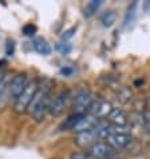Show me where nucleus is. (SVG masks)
<instances>
[{"instance_id": "f257e3e1", "label": "nucleus", "mask_w": 150, "mask_h": 159, "mask_svg": "<svg viewBox=\"0 0 150 159\" xmlns=\"http://www.w3.org/2000/svg\"><path fill=\"white\" fill-rule=\"evenodd\" d=\"M38 87H39V80L38 79H32V80H28L27 86L21 94L17 96L15 99V111L17 114H21V112H26L28 110V106L32 100L35 92L38 91Z\"/></svg>"}, {"instance_id": "f03ea898", "label": "nucleus", "mask_w": 150, "mask_h": 159, "mask_svg": "<svg viewBox=\"0 0 150 159\" xmlns=\"http://www.w3.org/2000/svg\"><path fill=\"white\" fill-rule=\"evenodd\" d=\"M94 99L95 98L92 96L90 91H86V90L81 91L74 99V104H73L74 114H77V115H85V114H87Z\"/></svg>"}, {"instance_id": "7ed1b4c3", "label": "nucleus", "mask_w": 150, "mask_h": 159, "mask_svg": "<svg viewBox=\"0 0 150 159\" xmlns=\"http://www.w3.org/2000/svg\"><path fill=\"white\" fill-rule=\"evenodd\" d=\"M89 154H91L96 159H118V157H120V151L114 150L106 142L94 143L89 148Z\"/></svg>"}, {"instance_id": "20e7f679", "label": "nucleus", "mask_w": 150, "mask_h": 159, "mask_svg": "<svg viewBox=\"0 0 150 159\" xmlns=\"http://www.w3.org/2000/svg\"><path fill=\"white\" fill-rule=\"evenodd\" d=\"M71 99V92L70 91H63L59 95H56L55 98H52L50 102V110L48 112L54 116H59L62 112L67 108V106Z\"/></svg>"}, {"instance_id": "39448f33", "label": "nucleus", "mask_w": 150, "mask_h": 159, "mask_svg": "<svg viewBox=\"0 0 150 159\" xmlns=\"http://www.w3.org/2000/svg\"><path fill=\"white\" fill-rule=\"evenodd\" d=\"M111 110H113V106L109 100L94 99V102H92V104H91V107H90L87 114L95 116L96 119H106L109 116V114L111 112Z\"/></svg>"}, {"instance_id": "423d86ee", "label": "nucleus", "mask_w": 150, "mask_h": 159, "mask_svg": "<svg viewBox=\"0 0 150 159\" xmlns=\"http://www.w3.org/2000/svg\"><path fill=\"white\" fill-rule=\"evenodd\" d=\"M27 83H28V78L24 72L15 75V76L11 79L10 86H8V95L12 96L14 99H16L17 96L21 94V91L26 88Z\"/></svg>"}, {"instance_id": "0eeeda50", "label": "nucleus", "mask_w": 150, "mask_h": 159, "mask_svg": "<svg viewBox=\"0 0 150 159\" xmlns=\"http://www.w3.org/2000/svg\"><path fill=\"white\" fill-rule=\"evenodd\" d=\"M109 146H111L114 150L121 151L126 148L131 143V136L130 135H118V134H110L105 140Z\"/></svg>"}, {"instance_id": "6e6552de", "label": "nucleus", "mask_w": 150, "mask_h": 159, "mask_svg": "<svg viewBox=\"0 0 150 159\" xmlns=\"http://www.w3.org/2000/svg\"><path fill=\"white\" fill-rule=\"evenodd\" d=\"M98 120L99 119H96L95 116L90 115V114H85V115H82L79 118V120L77 122V125H75L73 131H75L77 134H79V132H85V131H91L95 127Z\"/></svg>"}, {"instance_id": "1a4fd4ad", "label": "nucleus", "mask_w": 150, "mask_h": 159, "mask_svg": "<svg viewBox=\"0 0 150 159\" xmlns=\"http://www.w3.org/2000/svg\"><path fill=\"white\" fill-rule=\"evenodd\" d=\"M111 126H123V125H127L129 122V118H127V114L123 111L122 108H118V107H113L111 112L109 114V116L106 118Z\"/></svg>"}, {"instance_id": "9d476101", "label": "nucleus", "mask_w": 150, "mask_h": 159, "mask_svg": "<svg viewBox=\"0 0 150 159\" xmlns=\"http://www.w3.org/2000/svg\"><path fill=\"white\" fill-rule=\"evenodd\" d=\"M96 135L92 131H85V132H79L75 136V143L82 148H90L92 144L96 143Z\"/></svg>"}, {"instance_id": "9b49d317", "label": "nucleus", "mask_w": 150, "mask_h": 159, "mask_svg": "<svg viewBox=\"0 0 150 159\" xmlns=\"http://www.w3.org/2000/svg\"><path fill=\"white\" fill-rule=\"evenodd\" d=\"M32 47H34V50L36 51L39 55H43V56H47V55H50L51 52H52V48L50 46V43H48L45 38H36V39H34Z\"/></svg>"}, {"instance_id": "f8f14e48", "label": "nucleus", "mask_w": 150, "mask_h": 159, "mask_svg": "<svg viewBox=\"0 0 150 159\" xmlns=\"http://www.w3.org/2000/svg\"><path fill=\"white\" fill-rule=\"evenodd\" d=\"M50 102H51V98H48L46 99L43 103H40L36 107V110L31 114V116L34 118V120L35 122H42V120H45V118L46 115L48 114V110H50Z\"/></svg>"}, {"instance_id": "ddd939ff", "label": "nucleus", "mask_w": 150, "mask_h": 159, "mask_svg": "<svg viewBox=\"0 0 150 159\" xmlns=\"http://www.w3.org/2000/svg\"><path fill=\"white\" fill-rule=\"evenodd\" d=\"M135 16H137V3L133 2L126 10V15H125V19H123V27L127 28L129 25L133 24Z\"/></svg>"}, {"instance_id": "4468645a", "label": "nucleus", "mask_w": 150, "mask_h": 159, "mask_svg": "<svg viewBox=\"0 0 150 159\" xmlns=\"http://www.w3.org/2000/svg\"><path fill=\"white\" fill-rule=\"evenodd\" d=\"M102 4H103V0H91V2H89L86 4V7H85V16L86 17H91V16H94L96 12H98V10L101 7H102Z\"/></svg>"}, {"instance_id": "2eb2a0df", "label": "nucleus", "mask_w": 150, "mask_h": 159, "mask_svg": "<svg viewBox=\"0 0 150 159\" xmlns=\"http://www.w3.org/2000/svg\"><path fill=\"white\" fill-rule=\"evenodd\" d=\"M82 115H77V114H74V115L71 116H68L66 120L62 123L60 127H59V130L62 131H68V130H74V127L75 125H77V122L79 120V118H81Z\"/></svg>"}, {"instance_id": "dca6fc26", "label": "nucleus", "mask_w": 150, "mask_h": 159, "mask_svg": "<svg viewBox=\"0 0 150 159\" xmlns=\"http://www.w3.org/2000/svg\"><path fill=\"white\" fill-rule=\"evenodd\" d=\"M115 20H117V14L114 11H106L102 15V17H101V23H102L103 27H106V28L111 27V25L115 23Z\"/></svg>"}, {"instance_id": "f3484780", "label": "nucleus", "mask_w": 150, "mask_h": 159, "mask_svg": "<svg viewBox=\"0 0 150 159\" xmlns=\"http://www.w3.org/2000/svg\"><path fill=\"white\" fill-rule=\"evenodd\" d=\"M131 127L129 125L123 126H111L110 125V134H118V135H130Z\"/></svg>"}, {"instance_id": "a211bd4d", "label": "nucleus", "mask_w": 150, "mask_h": 159, "mask_svg": "<svg viewBox=\"0 0 150 159\" xmlns=\"http://www.w3.org/2000/svg\"><path fill=\"white\" fill-rule=\"evenodd\" d=\"M10 82H11V76H8V75H3V76H0V100L4 98L6 92H8Z\"/></svg>"}, {"instance_id": "6ab92c4d", "label": "nucleus", "mask_w": 150, "mask_h": 159, "mask_svg": "<svg viewBox=\"0 0 150 159\" xmlns=\"http://www.w3.org/2000/svg\"><path fill=\"white\" fill-rule=\"evenodd\" d=\"M71 44L70 43H67V42H62V43H59L58 46H56V50H58L62 55H67L70 51H71Z\"/></svg>"}, {"instance_id": "aec40b11", "label": "nucleus", "mask_w": 150, "mask_h": 159, "mask_svg": "<svg viewBox=\"0 0 150 159\" xmlns=\"http://www.w3.org/2000/svg\"><path fill=\"white\" fill-rule=\"evenodd\" d=\"M21 31H23V34L26 35V36H28V38H32L34 35L36 34L38 28H36V25H34V24H26Z\"/></svg>"}, {"instance_id": "412c9836", "label": "nucleus", "mask_w": 150, "mask_h": 159, "mask_svg": "<svg viewBox=\"0 0 150 159\" xmlns=\"http://www.w3.org/2000/svg\"><path fill=\"white\" fill-rule=\"evenodd\" d=\"M70 159H96V158H94L89 152H74L71 154Z\"/></svg>"}, {"instance_id": "4be33fe9", "label": "nucleus", "mask_w": 150, "mask_h": 159, "mask_svg": "<svg viewBox=\"0 0 150 159\" xmlns=\"http://www.w3.org/2000/svg\"><path fill=\"white\" fill-rule=\"evenodd\" d=\"M77 32V27H71L70 30H67V31H64L63 32V35H62V42H67L68 39H71L73 36H74V34Z\"/></svg>"}, {"instance_id": "5701e85b", "label": "nucleus", "mask_w": 150, "mask_h": 159, "mask_svg": "<svg viewBox=\"0 0 150 159\" xmlns=\"http://www.w3.org/2000/svg\"><path fill=\"white\" fill-rule=\"evenodd\" d=\"M74 72V70L71 68V67H63L60 70V74L62 75H64V76H70V75H71Z\"/></svg>"}, {"instance_id": "b1692460", "label": "nucleus", "mask_w": 150, "mask_h": 159, "mask_svg": "<svg viewBox=\"0 0 150 159\" xmlns=\"http://www.w3.org/2000/svg\"><path fill=\"white\" fill-rule=\"evenodd\" d=\"M149 7H150V3H149V2H146V3H145V10H148Z\"/></svg>"}]
</instances>
